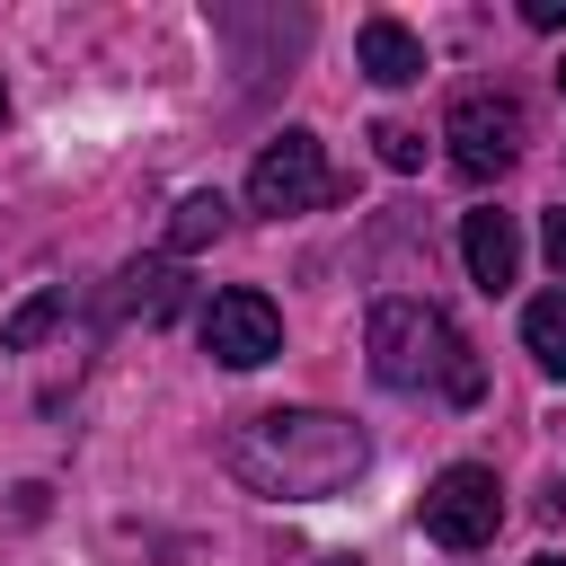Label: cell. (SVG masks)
<instances>
[{
	"instance_id": "obj_6",
	"label": "cell",
	"mask_w": 566,
	"mask_h": 566,
	"mask_svg": "<svg viewBox=\"0 0 566 566\" xmlns=\"http://www.w3.org/2000/svg\"><path fill=\"white\" fill-rule=\"evenodd\" d=\"M203 354L221 363V371H256V363H274L283 354V310L265 301V292H212V310H203Z\"/></svg>"
},
{
	"instance_id": "obj_1",
	"label": "cell",
	"mask_w": 566,
	"mask_h": 566,
	"mask_svg": "<svg viewBox=\"0 0 566 566\" xmlns=\"http://www.w3.org/2000/svg\"><path fill=\"white\" fill-rule=\"evenodd\" d=\"M221 460H230V478H239L248 495H265V504H327V495H345V486L363 478L371 442H363V424L336 416V407H256V416L230 424Z\"/></svg>"
},
{
	"instance_id": "obj_8",
	"label": "cell",
	"mask_w": 566,
	"mask_h": 566,
	"mask_svg": "<svg viewBox=\"0 0 566 566\" xmlns=\"http://www.w3.org/2000/svg\"><path fill=\"white\" fill-rule=\"evenodd\" d=\"M354 62H363V80H380V88L424 80V44H416V27H398V18H363V27H354Z\"/></svg>"
},
{
	"instance_id": "obj_15",
	"label": "cell",
	"mask_w": 566,
	"mask_h": 566,
	"mask_svg": "<svg viewBox=\"0 0 566 566\" xmlns=\"http://www.w3.org/2000/svg\"><path fill=\"white\" fill-rule=\"evenodd\" d=\"M522 18L531 27H566V0H522Z\"/></svg>"
},
{
	"instance_id": "obj_9",
	"label": "cell",
	"mask_w": 566,
	"mask_h": 566,
	"mask_svg": "<svg viewBox=\"0 0 566 566\" xmlns=\"http://www.w3.org/2000/svg\"><path fill=\"white\" fill-rule=\"evenodd\" d=\"M115 310L142 318V327L177 318V310H186V274H177V256H133V265L115 274Z\"/></svg>"
},
{
	"instance_id": "obj_14",
	"label": "cell",
	"mask_w": 566,
	"mask_h": 566,
	"mask_svg": "<svg viewBox=\"0 0 566 566\" xmlns=\"http://www.w3.org/2000/svg\"><path fill=\"white\" fill-rule=\"evenodd\" d=\"M539 248H548V274H557V283H566V203H557V212H548V221H539Z\"/></svg>"
},
{
	"instance_id": "obj_3",
	"label": "cell",
	"mask_w": 566,
	"mask_h": 566,
	"mask_svg": "<svg viewBox=\"0 0 566 566\" xmlns=\"http://www.w3.org/2000/svg\"><path fill=\"white\" fill-rule=\"evenodd\" d=\"M442 142H451V168L460 177H504L513 159H522V142H531V115H522V97H504V88H469V97H451V115H442Z\"/></svg>"
},
{
	"instance_id": "obj_11",
	"label": "cell",
	"mask_w": 566,
	"mask_h": 566,
	"mask_svg": "<svg viewBox=\"0 0 566 566\" xmlns=\"http://www.w3.org/2000/svg\"><path fill=\"white\" fill-rule=\"evenodd\" d=\"M221 230H230V203H221L212 186H203V195H186V203L168 212V248H177V256H186V248H203V239H221Z\"/></svg>"
},
{
	"instance_id": "obj_17",
	"label": "cell",
	"mask_w": 566,
	"mask_h": 566,
	"mask_svg": "<svg viewBox=\"0 0 566 566\" xmlns=\"http://www.w3.org/2000/svg\"><path fill=\"white\" fill-rule=\"evenodd\" d=\"M531 566H566V557H531Z\"/></svg>"
},
{
	"instance_id": "obj_7",
	"label": "cell",
	"mask_w": 566,
	"mask_h": 566,
	"mask_svg": "<svg viewBox=\"0 0 566 566\" xmlns=\"http://www.w3.org/2000/svg\"><path fill=\"white\" fill-rule=\"evenodd\" d=\"M460 256H469V283H478V292H504V283L522 274V230H513V212L478 203V212L460 221Z\"/></svg>"
},
{
	"instance_id": "obj_12",
	"label": "cell",
	"mask_w": 566,
	"mask_h": 566,
	"mask_svg": "<svg viewBox=\"0 0 566 566\" xmlns=\"http://www.w3.org/2000/svg\"><path fill=\"white\" fill-rule=\"evenodd\" d=\"M53 327H62V292H35V301H18V310L0 318V345H9V354H35Z\"/></svg>"
},
{
	"instance_id": "obj_4",
	"label": "cell",
	"mask_w": 566,
	"mask_h": 566,
	"mask_svg": "<svg viewBox=\"0 0 566 566\" xmlns=\"http://www.w3.org/2000/svg\"><path fill=\"white\" fill-rule=\"evenodd\" d=\"M318 203H336V168H327L318 133L283 124V133L256 150V168H248V212L283 221V212H318Z\"/></svg>"
},
{
	"instance_id": "obj_16",
	"label": "cell",
	"mask_w": 566,
	"mask_h": 566,
	"mask_svg": "<svg viewBox=\"0 0 566 566\" xmlns=\"http://www.w3.org/2000/svg\"><path fill=\"white\" fill-rule=\"evenodd\" d=\"M318 566H354V557H318Z\"/></svg>"
},
{
	"instance_id": "obj_19",
	"label": "cell",
	"mask_w": 566,
	"mask_h": 566,
	"mask_svg": "<svg viewBox=\"0 0 566 566\" xmlns=\"http://www.w3.org/2000/svg\"><path fill=\"white\" fill-rule=\"evenodd\" d=\"M557 88H566V71H557Z\"/></svg>"
},
{
	"instance_id": "obj_2",
	"label": "cell",
	"mask_w": 566,
	"mask_h": 566,
	"mask_svg": "<svg viewBox=\"0 0 566 566\" xmlns=\"http://www.w3.org/2000/svg\"><path fill=\"white\" fill-rule=\"evenodd\" d=\"M363 345H371V380L398 389V398H451V407L486 398V371H478L469 336L433 301H371Z\"/></svg>"
},
{
	"instance_id": "obj_5",
	"label": "cell",
	"mask_w": 566,
	"mask_h": 566,
	"mask_svg": "<svg viewBox=\"0 0 566 566\" xmlns=\"http://www.w3.org/2000/svg\"><path fill=\"white\" fill-rule=\"evenodd\" d=\"M416 522H424V539H433V548H486V539L504 531V486H495V469L451 460V469L424 486Z\"/></svg>"
},
{
	"instance_id": "obj_10",
	"label": "cell",
	"mask_w": 566,
	"mask_h": 566,
	"mask_svg": "<svg viewBox=\"0 0 566 566\" xmlns=\"http://www.w3.org/2000/svg\"><path fill=\"white\" fill-rule=\"evenodd\" d=\"M522 345H531V363H539L548 380H566V292H539V301L522 310Z\"/></svg>"
},
{
	"instance_id": "obj_13",
	"label": "cell",
	"mask_w": 566,
	"mask_h": 566,
	"mask_svg": "<svg viewBox=\"0 0 566 566\" xmlns=\"http://www.w3.org/2000/svg\"><path fill=\"white\" fill-rule=\"evenodd\" d=\"M371 150H380V168H424V133L416 124H371Z\"/></svg>"
},
{
	"instance_id": "obj_18",
	"label": "cell",
	"mask_w": 566,
	"mask_h": 566,
	"mask_svg": "<svg viewBox=\"0 0 566 566\" xmlns=\"http://www.w3.org/2000/svg\"><path fill=\"white\" fill-rule=\"evenodd\" d=\"M0 115H9V88H0Z\"/></svg>"
}]
</instances>
